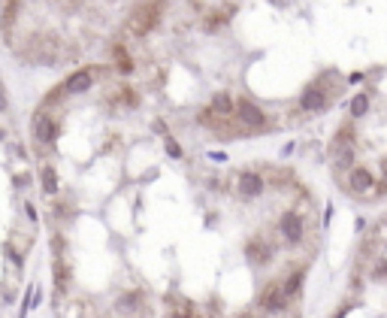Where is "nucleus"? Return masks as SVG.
I'll use <instances>...</instances> for the list:
<instances>
[{
  "label": "nucleus",
  "mask_w": 387,
  "mask_h": 318,
  "mask_svg": "<svg viewBox=\"0 0 387 318\" xmlns=\"http://www.w3.org/2000/svg\"><path fill=\"white\" fill-rule=\"evenodd\" d=\"M6 258H9V261L15 264V267H24V258H22L19 252H15V249H12V245H6Z\"/></svg>",
  "instance_id": "21"
},
{
  "label": "nucleus",
  "mask_w": 387,
  "mask_h": 318,
  "mask_svg": "<svg viewBox=\"0 0 387 318\" xmlns=\"http://www.w3.org/2000/svg\"><path fill=\"white\" fill-rule=\"evenodd\" d=\"M55 285H58V294H64L70 285V264L64 258H55Z\"/></svg>",
  "instance_id": "14"
},
{
  "label": "nucleus",
  "mask_w": 387,
  "mask_h": 318,
  "mask_svg": "<svg viewBox=\"0 0 387 318\" xmlns=\"http://www.w3.org/2000/svg\"><path fill=\"white\" fill-rule=\"evenodd\" d=\"M112 58H115L118 73H130V70H133V61H130V55H127L124 46H115V49H112Z\"/></svg>",
  "instance_id": "15"
},
{
  "label": "nucleus",
  "mask_w": 387,
  "mask_h": 318,
  "mask_svg": "<svg viewBox=\"0 0 387 318\" xmlns=\"http://www.w3.org/2000/svg\"><path fill=\"white\" fill-rule=\"evenodd\" d=\"M6 106H9V100H6V91H3V85H0V112H6Z\"/></svg>",
  "instance_id": "22"
},
{
  "label": "nucleus",
  "mask_w": 387,
  "mask_h": 318,
  "mask_svg": "<svg viewBox=\"0 0 387 318\" xmlns=\"http://www.w3.org/2000/svg\"><path fill=\"white\" fill-rule=\"evenodd\" d=\"M245 258H248L254 267H263V264H269V258H272V245L263 242V239H251L245 245Z\"/></svg>",
  "instance_id": "10"
},
{
  "label": "nucleus",
  "mask_w": 387,
  "mask_h": 318,
  "mask_svg": "<svg viewBox=\"0 0 387 318\" xmlns=\"http://www.w3.org/2000/svg\"><path fill=\"white\" fill-rule=\"evenodd\" d=\"M12 152H15V158H27V152H24L22 146H12Z\"/></svg>",
  "instance_id": "24"
},
{
  "label": "nucleus",
  "mask_w": 387,
  "mask_h": 318,
  "mask_svg": "<svg viewBox=\"0 0 387 318\" xmlns=\"http://www.w3.org/2000/svg\"><path fill=\"white\" fill-rule=\"evenodd\" d=\"M366 109H369V94H357L351 100V118H363Z\"/></svg>",
  "instance_id": "18"
},
{
  "label": "nucleus",
  "mask_w": 387,
  "mask_h": 318,
  "mask_svg": "<svg viewBox=\"0 0 387 318\" xmlns=\"http://www.w3.org/2000/svg\"><path fill=\"white\" fill-rule=\"evenodd\" d=\"M169 318H194V315H188V312H175V315H169Z\"/></svg>",
  "instance_id": "25"
},
{
  "label": "nucleus",
  "mask_w": 387,
  "mask_h": 318,
  "mask_svg": "<svg viewBox=\"0 0 387 318\" xmlns=\"http://www.w3.org/2000/svg\"><path fill=\"white\" fill-rule=\"evenodd\" d=\"M100 73V70H94V67H85V70H76V73H70L61 85H64V91L67 94H82V91H88V88L94 85V76Z\"/></svg>",
  "instance_id": "6"
},
{
  "label": "nucleus",
  "mask_w": 387,
  "mask_h": 318,
  "mask_svg": "<svg viewBox=\"0 0 387 318\" xmlns=\"http://www.w3.org/2000/svg\"><path fill=\"white\" fill-rule=\"evenodd\" d=\"M164 146H167V152H169V158H185V155H182V146H179V143H175V139H172V136H164Z\"/></svg>",
  "instance_id": "19"
},
{
  "label": "nucleus",
  "mask_w": 387,
  "mask_h": 318,
  "mask_svg": "<svg viewBox=\"0 0 387 318\" xmlns=\"http://www.w3.org/2000/svg\"><path fill=\"white\" fill-rule=\"evenodd\" d=\"M24 212H27V218H30V221H33V224H37V209H33V206H30V203H27V206H24Z\"/></svg>",
  "instance_id": "23"
},
{
  "label": "nucleus",
  "mask_w": 387,
  "mask_h": 318,
  "mask_svg": "<svg viewBox=\"0 0 387 318\" xmlns=\"http://www.w3.org/2000/svg\"><path fill=\"white\" fill-rule=\"evenodd\" d=\"M236 188H239V194H242V197H260V194H263V188H266V179H263L260 173H254V170H245V173L239 176Z\"/></svg>",
  "instance_id": "9"
},
{
  "label": "nucleus",
  "mask_w": 387,
  "mask_h": 318,
  "mask_svg": "<svg viewBox=\"0 0 387 318\" xmlns=\"http://www.w3.org/2000/svg\"><path fill=\"white\" fill-rule=\"evenodd\" d=\"M12 179H15V188H30V185H33V176H30L27 170H24V173H15Z\"/></svg>",
  "instance_id": "20"
},
{
  "label": "nucleus",
  "mask_w": 387,
  "mask_h": 318,
  "mask_svg": "<svg viewBox=\"0 0 387 318\" xmlns=\"http://www.w3.org/2000/svg\"><path fill=\"white\" fill-rule=\"evenodd\" d=\"M40 185H43L46 194H58V173H55V167H51V164H43L40 167Z\"/></svg>",
  "instance_id": "12"
},
{
  "label": "nucleus",
  "mask_w": 387,
  "mask_h": 318,
  "mask_svg": "<svg viewBox=\"0 0 387 318\" xmlns=\"http://www.w3.org/2000/svg\"><path fill=\"white\" fill-rule=\"evenodd\" d=\"M61 133V121L55 115H48V109H37L33 115V139H37L40 146H51Z\"/></svg>",
  "instance_id": "3"
},
{
  "label": "nucleus",
  "mask_w": 387,
  "mask_h": 318,
  "mask_svg": "<svg viewBox=\"0 0 387 318\" xmlns=\"http://www.w3.org/2000/svg\"><path fill=\"white\" fill-rule=\"evenodd\" d=\"M19 6H22V0H9V3L3 6V30H6V37H9V30H12L15 15H19Z\"/></svg>",
  "instance_id": "16"
},
{
  "label": "nucleus",
  "mask_w": 387,
  "mask_h": 318,
  "mask_svg": "<svg viewBox=\"0 0 387 318\" xmlns=\"http://www.w3.org/2000/svg\"><path fill=\"white\" fill-rule=\"evenodd\" d=\"M209 109L212 112H218V115H224V118H230L233 112H236V100L227 94V91H221V94H215L212 97V103H209Z\"/></svg>",
  "instance_id": "11"
},
{
  "label": "nucleus",
  "mask_w": 387,
  "mask_h": 318,
  "mask_svg": "<svg viewBox=\"0 0 387 318\" xmlns=\"http://www.w3.org/2000/svg\"><path fill=\"white\" fill-rule=\"evenodd\" d=\"M281 282H285V291H288L290 297H296V291H300V285H303V270L288 273V279H281Z\"/></svg>",
  "instance_id": "17"
},
{
  "label": "nucleus",
  "mask_w": 387,
  "mask_h": 318,
  "mask_svg": "<svg viewBox=\"0 0 387 318\" xmlns=\"http://www.w3.org/2000/svg\"><path fill=\"white\" fill-rule=\"evenodd\" d=\"M381 176H384V179H387V158H384V161H381Z\"/></svg>",
  "instance_id": "26"
},
{
  "label": "nucleus",
  "mask_w": 387,
  "mask_h": 318,
  "mask_svg": "<svg viewBox=\"0 0 387 318\" xmlns=\"http://www.w3.org/2000/svg\"><path fill=\"white\" fill-rule=\"evenodd\" d=\"M157 19H161V0H143V3H136L133 15L127 19V30L133 37H145V33L154 30Z\"/></svg>",
  "instance_id": "1"
},
{
  "label": "nucleus",
  "mask_w": 387,
  "mask_h": 318,
  "mask_svg": "<svg viewBox=\"0 0 387 318\" xmlns=\"http://www.w3.org/2000/svg\"><path fill=\"white\" fill-rule=\"evenodd\" d=\"M236 115H239V121L248 131H260V128H266V115H263V109L257 103H251L248 97H239L236 100Z\"/></svg>",
  "instance_id": "4"
},
{
  "label": "nucleus",
  "mask_w": 387,
  "mask_h": 318,
  "mask_svg": "<svg viewBox=\"0 0 387 318\" xmlns=\"http://www.w3.org/2000/svg\"><path fill=\"white\" fill-rule=\"evenodd\" d=\"M327 103H330V97H327V91H324L321 82H312L306 91H303V97H300L303 112H324Z\"/></svg>",
  "instance_id": "5"
},
{
  "label": "nucleus",
  "mask_w": 387,
  "mask_h": 318,
  "mask_svg": "<svg viewBox=\"0 0 387 318\" xmlns=\"http://www.w3.org/2000/svg\"><path fill=\"white\" fill-rule=\"evenodd\" d=\"M278 231H281V237H285L290 245H296V242L303 239L306 227H303V218L296 215V212H285V215H281V221H278Z\"/></svg>",
  "instance_id": "8"
},
{
  "label": "nucleus",
  "mask_w": 387,
  "mask_h": 318,
  "mask_svg": "<svg viewBox=\"0 0 387 318\" xmlns=\"http://www.w3.org/2000/svg\"><path fill=\"white\" fill-rule=\"evenodd\" d=\"M345 188L351 191V194H357V197H363V194H369L375 188V176L369 173L366 167H354L348 173V182H345Z\"/></svg>",
  "instance_id": "7"
},
{
  "label": "nucleus",
  "mask_w": 387,
  "mask_h": 318,
  "mask_svg": "<svg viewBox=\"0 0 387 318\" xmlns=\"http://www.w3.org/2000/svg\"><path fill=\"white\" fill-rule=\"evenodd\" d=\"M290 300H293V297L285 291V282L275 279V282H269V285L260 291V297H257V309H260V312H281V309H288Z\"/></svg>",
  "instance_id": "2"
},
{
  "label": "nucleus",
  "mask_w": 387,
  "mask_h": 318,
  "mask_svg": "<svg viewBox=\"0 0 387 318\" xmlns=\"http://www.w3.org/2000/svg\"><path fill=\"white\" fill-rule=\"evenodd\" d=\"M115 309H118V312H139V309H143V294H139V291H133V294L118 297Z\"/></svg>",
  "instance_id": "13"
}]
</instances>
